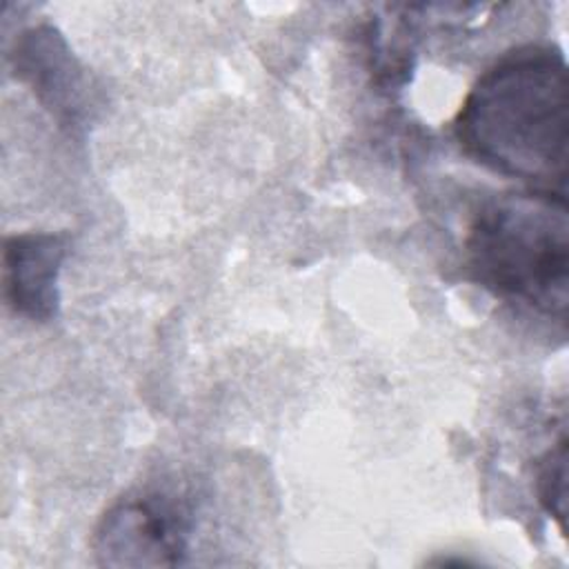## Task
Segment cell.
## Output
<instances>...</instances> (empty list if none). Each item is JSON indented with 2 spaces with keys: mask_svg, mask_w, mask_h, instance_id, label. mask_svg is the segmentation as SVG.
I'll return each mask as SVG.
<instances>
[{
  "mask_svg": "<svg viewBox=\"0 0 569 569\" xmlns=\"http://www.w3.org/2000/svg\"><path fill=\"white\" fill-rule=\"evenodd\" d=\"M453 133L469 158L529 184L567 193L569 80L565 53L527 44L493 62L465 96Z\"/></svg>",
  "mask_w": 569,
  "mask_h": 569,
  "instance_id": "obj_1",
  "label": "cell"
},
{
  "mask_svg": "<svg viewBox=\"0 0 569 569\" xmlns=\"http://www.w3.org/2000/svg\"><path fill=\"white\" fill-rule=\"evenodd\" d=\"M465 264L469 276L496 298L565 320L567 193L525 189L485 200L467 229Z\"/></svg>",
  "mask_w": 569,
  "mask_h": 569,
  "instance_id": "obj_2",
  "label": "cell"
},
{
  "mask_svg": "<svg viewBox=\"0 0 569 569\" xmlns=\"http://www.w3.org/2000/svg\"><path fill=\"white\" fill-rule=\"evenodd\" d=\"M189 509L164 491H140L113 502L93 531L104 567H176L189 551Z\"/></svg>",
  "mask_w": 569,
  "mask_h": 569,
  "instance_id": "obj_3",
  "label": "cell"
},
{
  "mask_svg": "<svg viewBox=\"0 0 569 569\" xmlns=\"http://www.w3.org/2000/svg\"><path fill=\"white\" fill-rule=\"evenodd\" d=\"M16 78L27 82L51 116L78 131L91 113V91L84 69L73 58L67 40L49 24L22 31L11 51Z\"/></svg>",
  "mask_w": 569,
  "mask_h": 569,
  "instance_id": "obj_4",
  "label": "cell"
},
{
  "mask_svg": "<svg viewBox=\"0 0 569 569\" xmlns=\"http://www.w3.org/2000/svg\"><path fill=\"white\" fill-rule=\"evenodd\" d=\"M67 251V233L24 231L4 238V300L18 316L31 322H49L56 318L60 307L58 276Z\"/></svg>",
  "mask_w": 569,
  "mask_h": 569,
  "instance_id": "obj_5",
  "label": "cell"
},
{
  "mask_svg": "<svg viewBox=\"0 0 569 569\" xmlns=\"http://www.w3.org/2000/svg\"><path fill=\"white\" fill-rule=\"evenodd\" d=\"M536 493L542 509L556 518L560 531H565L567 513V438L547 449L536 462Z\"/></svg>",
  "mask_w": 569,
  "mask_h": 569,
  "instance_id": "obj_6",
  "label": "cell"
}]
</instances>
